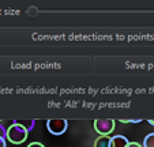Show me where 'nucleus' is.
Masks as SVG:
<instances>
[{
	"label": "nucleus",
	"instance_id": "ddd939ff",
	"mask_svg": "<svg viewBox=\"0 0 154 147\" xmlns=\"http://www.w3.org/2000/svg\"><path fill=\"white\" fill-rule=\"evenodd\" d=\"M147 123H149V124H150V125H154V120H153V118H150V120H147Z\"/></svg>",
	"mask_w": 154,
	"mask_h": 147
},
{
	"label": "nucleus",
	"instance_id": "9b49d317",
	"mask_svg": "<svg viewBox=\"0 0 154 147\" xmlns=\"http://www.w3.org/2000/svg\"><path fill=\"white\" fill-rule=\"evenodd\" d=\"M127 147H142V144H139L138 142H130Z\"/></svg>",
	"mask_w": 154,
	"mask_h": 147
},
{
	"label": "nucleus",
	"instance_id": "20e7f679",
	"mask_svg": "<svg viewBox=\"0 0 154 147\" xmlns=\"http://www.w3.org/2000/svg\"><path fill=\"white\" fill-rule=\"evenodd\" d=\"M128 143V139L123 135H115L111 138V147H127Z\"/></svg>",
	"mask_w": 154,
	"mask_h": 147
},
{
	"label": "nucleus",
	"instance_id": "f257e3e1",
	"mask_svg": "<svg viewBox=\"0 0 154 147\" xmlns=\"http://www.w3.org/2000/svg\"><path fill=\"white\" fill-rule=\"evenodd\" d=\"M27 135H29V131L26 128H23L22 125L17 124V123H12L8 127V130H7L6 138L12 144H22L27 139Z\"/></svg>",
	"mask_w": 154,
	"mask_h": 147
},
{
	"label": "nucleus",
	"instance_id": "9d476101",
	"mask_svg": "<svg viewBox=\"0 0 154 147\" xmlns=\"http://www.w3.org/2000/svg\"><path fill=\"white\" fill-rule=\"evenodd\" d=\"M27 147H45V146H44L42 143H40V142H32Z\"/></svg>",
	"mask_w": 154,
	"mask_h": 147
},
{
	"label": "nucleus",
	"instance_id": "f03ea898",
	"mask_svg": "<svg viewBox=\"0 0 154 147\" xmlns=\"http://www.w3.org/2000/svg\"><path fill=\"white\" fill-rule=\"evenodd\" d=\"M47 128L52 135H63L68 128V121L64 118H51L47 121Z\"/></svg>",
	"mask_w": 154,
	"mask_h": 147
},
{
	"label": "nucleus",
	"instance_id": "423d86ee",
	"mask_svg": "<svg viewBox=\"0 0 154 147\" xmlns=\"http://www.w3.org/2000/svg\"><path fill=\"white\" fill-rule=\"evenodd\" d=\"M12 123H17V124L22 125V127L26 128L27 131H32L33 128H34V124H35L34 120H14Z\"/></svg>",
	"mask_w": 154,
	"mask_h": 147
},
{
	"label": "nucleus",
	"instance_id": "39448f33",
	"mask_svg": "<svg viewBox=\"0 0 154 147\" xmlns=\"http://www.w3.org/2000/svg\"><path fill=\"white\" fill-rule=\"evenodd\" d=\"M94 147H111V136L100 135L94 142Z\"/></svg>",
	"mask_w": 154,
	"mask_h": 147
},
{
	"label": "nucleus",
	"instance_id": "7ed1b4c3",
	"mask_svg": "<svg viewBox=\"0 0 154 147\" xmlns=\"http://www.w3.org/2000/svg\"><path fill=\"white\" fill-rule=\"evenodd\" d=\"M115 127H116V123L112 118H97L94 121V130L100 135H111Z\"/></svg>",
	"mask_w": 154,
	"mask_h": 147
},
{
	"label": "nucleus",
	"instance_id": "0eeeda50",
	"mask_svg": "<svg viewBox=\"0 0 154 147\" xmlns=\"http://www.w3.org/2000/svg\"><path fill=\"white\" fill-rule=\"evenodd\" d=\"M143 147H154V132L145 136V139H143Z\"/></svg>",
	"mask_w": 154,
	"mask_h": 147
},
{
	"label": "nucleus",
	"instance_id": "1a4fd4ad",
	"mask_svg": "<svg viewBox=\"0 0 154 147\" xmlns=\"http://www.w3.org/2000/svg\"><path fill=\"white\" fill-rule=\"evenodd\" d=\"M7 136V131L4 130V127L2 125V121H0V138H6Z\"/></svg>",
	"mask_w": 154,
	"mask_h": 147
},
{
	"label": "nucleus",
	"instance_id": "6e6552de",
	"mask_svg": "<svg viewBox=\"0 0 154 147\" xmlns=\"http://www.w3.org/2000/svg\"><path fill=\"white\" fill-rule=\"evenodd\" d=\"M140 118H132V120H130V118H120V123H132V124H137V123H140Z\"/></svg>",
	"mask_w": 154,
	"mask_h": 147
},
{
	"label": "nucleus",
	"instance_id": "f8f14e48",
	"mask_svg": "<svg viewBox=\"0 0 154 147\" xmlns=\"http://www.w3.org/2000/svg\"><path fill=\"white\" fill-rule=\"evenodd\" d=\"M0 147H7V144H6V138H0Z\"/></svg>",
	"mask_w": 154,
	"mask_h": 147
}]
</instances>
